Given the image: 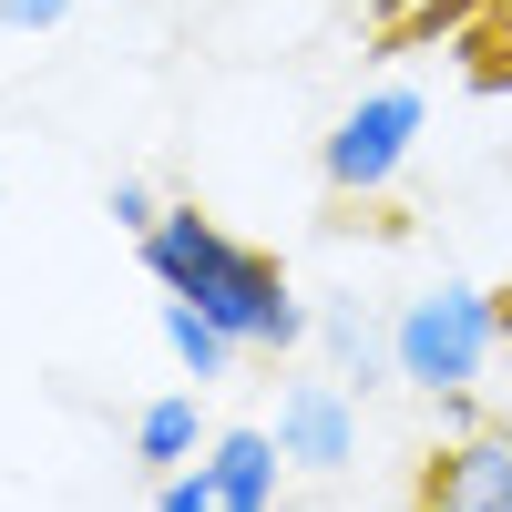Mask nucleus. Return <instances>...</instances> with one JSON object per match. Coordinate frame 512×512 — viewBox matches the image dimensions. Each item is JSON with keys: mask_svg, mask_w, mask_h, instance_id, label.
<instances>
[{"mask_svg": "<svg viewBox=\"0 0 512 512\" xmlns=\"http://www.w3.org/2000/svg\"><path fill=\"white\" fill-rule=\"evenodd\" d=\"M134 246H144V277H154L164 297H195L236 349L287 359V349H308V338H318V308H297V287L277 277V256L246 246V236H226L205 205H164Z\"/></svg>", "mask_w": 512, "mask_h": 512, "instance_id": "obj_1", "label": "nucleus"}, {"mask_svg": "<svg viewBox=\"0 0 512 512\" xmlns=\"http://www.w3.org/2000/svg\"><path fill=\"white\" fill-rule=\"evenodd\" d=\"M492 349H502V297L461 287V277L420 287L390 318V369L410 379V390H472V379L492 369Z\"/></svg>", "mask_w": 512, "mask_h": 512, "instance_id": "obj_2", "label": "nucleus"}, {"mask_svg": "<svg viewBox=\"0 0 512 512\" xmlns=\"http://www.w3.org/2000/svg\"><path fill=\"white\" fill-rule=\"evenodd\" d=\"M420 123H431L420 82H369V93L328 123V144H318L328 195H390L400 164H410V144H420Z\"/></svg>", "mask_w": 512, "mask_h": 512, "instance_id": "obj_3", "label": "nucleus"}, {"mask_svg": "<svg viewBox=\"0 0 512 512\" xmlns=\"http://www.w3.org/2000/svg\"><path fill=\"white\" fill-rule=\"evenodd\" d=\"M267 431L287 451V472H349V461H359V390L338 369L328 379H287Z\"/></svg>", "mask_w": 512, "mask_h": 512, "instance_id": "obj_4", "label": "nucleus"}, {"mask_svg": "<svg viewBox=\"0 0 512 512\" xmlns=\"http://www.w3.org/2000/svg\"><path fill=\"white\" fill-rule=\"evenodd\" d=\"M420 512H512V441L502 431L441 441L431 472H420Z\"/></svg>", "mask_w": 512, "mask_h": 512, "instance_id": "obj_5", "label": "nucleus"}, {"mask_svg": "<svg viewBox=\"0 0 512 512\" xmlns=\"http://www.w3.org/2000/svg\"><path fill=\"white\" fill-rule=\"evenodd\" d=\"M277 472H287V451L277 431H216L205 441V482H216V512H277Z\"/></svg>", "mask_w": 512, "mask_h": 512, "instance_id": "obj_6", "label": "nucleus"}, {"mask_svg": "<svg viewBox=\"0 0 512 512\" xmlns=\"http://www.w3.org/2000/svg\"><path fill=\"white\" fill-rule=\"evenodd\" d=\"M318 349H328V369L349 379V390L400 379V369H390V318H369L359 297H328V308H318Z\"/></svg>", "mask_w": 512, "mask_h": 512, "instance_id": "obj_7", "label": "nucleus"}, {"mask_svg": "<svg viewBox=\"0 0 512 512\" xmlns=\"http://www.w3.org/2000/svg\"><path fill=\"white\" fill-rule=\"evenodd\" d=\"M205 410H195V390H164V400H144L134 410V461L144 472H185V461H205Z\"/></svg>", "mask_w": 512, "mask_h": 512, "instance_id": "obj_8", "label": "nucleus"}, {"mask_svg": "<svg viewBox=\"0 0 512 512\" xmlns=\"http://www.w3.org/2000/svg\"><path fill=\"white\" fill-rule=\"evenodd\" d=\"M164 349H175V369L195 379V390H216V379H226V369L246 359V349H236V338H226L216 318H205V308H195V297H164Z\"/></svg>", "mask_w": 512, "mask_h": 512, "instance_id": "obj_9", "label": "nucleus"}, {"mask_svg": "<svg viewBox=\"0 0 512 512\" xmlns=\"http://www.w3.org/2000/svg\"><path fill=\"white\" fill-rule=\"evenodd\" d=\"M154 512H216V482H205V461H185V472H154Z\"/></svg>", "mask_w": 512, "mask_h": 512, "instance_id": "obj_10", "label": "nucleus"}, {"mask_svg": "<svg viewBox=\"0 0 512 512\" xmlns=\"http://www.w3.org/2000/svg\"><path fill=\"white\" fill-rule=\"evenodd\" d=\"M103 216H113V226H123V236H144V226H154V216H164V205H154V195H144V185H134V175H113V195H103Z\"/></svg>", "mask_w": 512, "mask_h": 512, "instance_id": "obj_11", "label": "nucleus"}, {"mask_svg": "<svg viewBox=\"0 0 512 512\" xmlns=\"http://www.w3.org/2000/svg\"><path fill=\"white\" fill-rule=\"evenodd\" d=\"M72 0H0V31H62Z\"/></svg>", "mask_w": 512, "mask_h": 512, "instance_id": "obj_12", "label": "nucleus"}, {"mask_svg": "<svg viewBox=\"0 0 512 512\" xmlns=\"http://www.w3.org/2000/svg\"><path fill=\"white\" fill-rule=\"evenodd\" d=\"M431 410H441V441H461V431H482V410H472V390H431Z\"/></svg>", "mask_w": 512, "mask_h": 512, "instance_id": "obj_13", "label": "nucleus"}, {"mask_svg": "<svg viewBox=\"0 0 512 512\" xmlns=\"http://www.w3.org/2000/svg\"><path fill=\"white\" fill-rule=\"evenodd\" d=\"M492 41H512V0H492Z\"/></svg>", "mask_w": 512, "mask_h": 512, "instance_id": "obj_14", "label": "nucleus"}, {"mask_svg": "<svg viewBox=\"0 0 512 512\" xmlns=\"http://www.w3.org/2000/svg\"><path fill=\"white\" fill-rule=\"evenodd\" d=\"M502 338H512V287H502Z\"/></svg>", "mask_w": 512, "mask_h": 512, "instance_id": "obj_15", "label": "nucleus"}]
</instances>
